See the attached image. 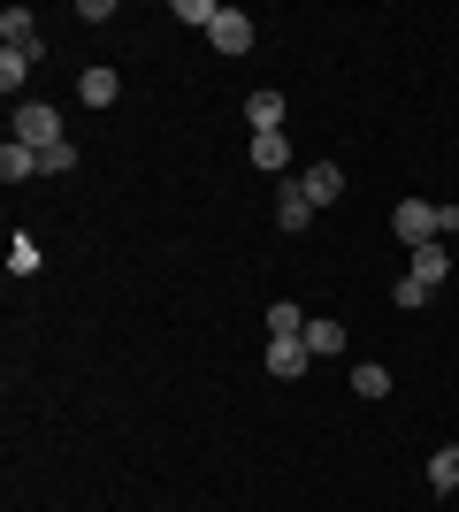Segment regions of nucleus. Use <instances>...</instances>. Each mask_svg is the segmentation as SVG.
Segmentation results:
<instances>
[{
	"label": "nucleus",
	"mask_w": 459,
	"mask_h": 512,
	"mask_svg": "<svg viewBox=\"0 0 459 512\" xmlns=\"http://www.w3.org/2000/svg\"><path fill=\"white\" fill-rule=\"evenodd\" d=\"M276 222H284V230H306V222H314V199H306L299 176H284V192H276Z\"/></svg>",
	"instance_id": "nucleus-4"
},
{
	"label": "nucleus",
	"mask_w": 459,
	"mask_h": 512,
	"mask_svg": "<svg viewBox=\"0 0 459 512\" xmlns=\"http://www.w3.org/2000/svg\"><path fill=\"white\" fill-rule=\"evenodd\" d=\"M299 184H306V199H314V207H329V199L345 192V169H337V161H314V169H306Z\"/></svg>",
	"instance_id": "nucleus-8"
},
{
	"label": "nucleus",
	"mask_w": 459,
	"mask_h": 512,
	"mask_svg": "<svg viewBox=\"0 0 459 512\" xmlns=\"http://www.w3.org/2000/svg\"><path fill=\"white\" fill-rule=\"evenodd\" d=\"M8 268H16V276H39V245H31V237H16V245H8Z\"/></svg>",
	"instance_id": "nucleus-19"
},
{
	"label": "nucleus",
	"mask_w": 459,
	"mask_h": 512,
	"mask_svg": "<svg viewBox=\"0 0 459 512\" xmlns=\"http://www.w3.org/2000/svg\"><path fill=\"white\" fill-rule=\"evenodd\" d=\"M0 39H8V54H31V62H39V23H31V8H8V16H0Z\"/></svg>",
	"instance_id": "nucleus-5"
},
{
	"label": "nucleus",
	"mask_w": 459,
	"mask_h": 512,
	"mask_svg": "<svg viewBox=\"0 0 459 512\" xmlns=\"http://www.w3.org/2000/svg\"><path fill=\"white\" fill-rule=\"evenodd\" d=\"M8 138H23V146H62V115H54V107H46V100H23L16 107V130H8Z\"/></svg>",
	"instance_id": "nucleus-1"
},
{
	"label": "nucleus",
	"mask_w": 459,
	"mask_h": 512,
	"mask_svg": "<svg viewBox=\"0 0 459 512\" xmlns=\"http://www.w3.org/2000/svg\"><path fill=\"white\" fill-rule=\"evenodd\" d=\"M306 367H314L306 337H268V375H276V383H299Z\"/></svg>",
	"instance_id": "nucleus-2"
},
{
	"label": "nucleus",
	"mask_w": 459,
	"mask_h": 512,
	"mask_svg": "<svg viewBox=\"0 0 459 512\" xmlns=\"http://www.w3.org/2000/svg\"><path fill=\"white\" fill-rule=\"evenodd\" d=\"M23 69H31V54H0V85L16 92V85H23Z\"/></svg>",
	"instance_id": "nucleus-20"
},
{
	"label": "nucleus",
	"mask_w": 459,
	"mask_h": 512,
	"mask_svg": "<svg viewBox=\"0 0 459 512\" xmlns=\"http://www.w3.org/2000/svg\"><path fill=\"white\" fill-rule=\"evenodd\" d=\"M115 92H123V77H115V69H85V77H77V100H85V107H108Z\"/></svg>",
	"instance_id": "nucleus-11"
},
{
	"label": "nucleus",
	"mask_w": 459,
	"mask_h": 512,
	"mask_svg": "<svg viewBox=\"0 0 459 512\" xmlns=\"http://www.w3.org/2000/svg\"><path fill=\"white\" fill-rule=\"evenodd\" d=\"M429 490H459V444L429 451Z\"/></svg>",
	"instance_id": "nucleus-13"
},
{
	"label": "nucleus",
	"mask_w": 459,
	"mask_h": 512,
	"mask_svg": "<svg viewBox=\"0 0 459 512\" xmlns=\"http://www.w3.org/2000/svg\"><path fill=\"white\" fill-rule=\"evenodd\" d=\"M39 169H46V176H69V169H77V146H69V138H62V146H46Z\"/></svg>",
	"instance_id": "nucleus-18"
},
{
	"label": "nucleus",
	"mask_w": 459,
	"mask_h": 512,
	"mask_svg": "<svg viewBox=\"0 0 459 512\" xmlns=\"http://www.w3.org/2000/svg\"><path fill=\"white\" fill-rule=\"evenodd\" d=\"M391 306H398V314H421V306H429V283H414V276H406V283L391 291Z\"/></svg>",
	"instance_id": "nucleus-17"
},
{
	"label": "nucleus",
	"mask_w": 459,
	"mask_h": 512,
	"mask_svg": "<svg viewBox=\"0 0 459 512\" xmlns=\"http://www.w3.org/2000/svg\"><path fill=\"white\" fill-rule=\"evenodd\" d=\"M299 337H306V352H314V360H337V352H345V321H306Z\"/></svg>",
	"instance_id": "nucleus-9"
},
{
	"label": "nucleus",
	"mask_w": 459,
	"mask_h": 512,
	"mask_svg": "<svg viewBox=\"0 0 459 512\" xmlns=\"http://www.w3.org/2000/svg\"><path fill=\"white\" fill-rule=\"evenodd\" d=\"M352 390H360V398H391V367L360 360V367H352Z\"/></svg>",
	"instance_id": "nucleus-14"
},
{
	"label": "nucleus",
	"mask_w": 459,
	"mask_h": 512,
	"mask_svg": "<svg viewBox=\"0 0 459 512\" xmlns=\"http://www.w3.org/2000/svg\"><path fill=\"white\" fill-rule=\"evenodd\" d=\"M299 329H306V314H299L291 299H276V306H268V337H299Z\"/></svg>",
	"instance_id": "nucleus-15"
},
{
	"label": "nucleus",
	"mask_w": 459,
	"mask_h": 512,
	"mask_svg": "<svg viewBox=\"0 0 459 512\" xmlns=\"http://www.w3.org/2000/svg\"><path fill=\"white\" fill-rule=\"evenodd\" d=\"M207 39H215V54H245V46H253V16H245V8H222Z\"/></svg>",
	"instance_id": "nucleus-3"
},
{
	"label": "nucleus",
	"mask_w": 459,
	"mask_h": 512,
	"mask_svg": "<svg viewBox=\"0 0 459 512\" xmlns=\"http://www.w3.org/2000/svg\"><path fill=\"white\" fill-rule=\"evenodd\" d=\"M245 123H253V138L284 130V92H253V100H245Z\"/></svg>",
	"instance_id": "nucleus-6"
},
{
	"label": "nucleus",
	"mask_w": 459,
	"mask_h": 512,
	"mask_svg": "<svg viewBox=\"0 0 459 512\" xmlns=\"http://www.w3.org/2000/svg\"><path fill=\"white\" fill-rule=\"evenodd\" d=\"M0 176H8V184H23V176H39V146H23V138H8V146H0Z\"/></svg>",
	"instance_id": "nucleus-10"
},
{
	"label": "nucleus",
	"mask_w": 459,
	"mask_h": 512,
	"mask_svg": "<svg viewBox=\"0 0 459 512\" xmlns=\"http://www.w3.org/2000/svg\"><path fill=\"white\" fill-rule=\"evenodd\" d=\"M245 153H253V169H268V176H284V169H291V138H284V130H268V138H253Z\"/></svg>",
	"instance_id": "nucleus-7"
},
{
	"label": "nucleus",
	"mask_w": 459,
	"mask_h": 512,
	"mask_svg": "<svg viewBox=\"0 0 459 512\" xmlns=\"http://www.w3.org/2000/svg\"><path fill=\"white\" fill-rule=\"evenodd\" d=\"M444 268H452V260H444V237H437V245H414V283H429V291H437Z\"/></svg>",
	"instance_id": "nucleus-12"
},
{
	"label": "nucleus",
	"mask_w": 459,
	"mask_h": 512,
	"mask_svg": "<svg viewBox=\"0 0 459 512\" xmlns=\"http://www.w3.org/2000/svg\"><path fill=\"white\" fill-rule=\"evenodd\" d=\"M215 16H222L215 0H176V23H199V31H215Z\"/></svg>",
	"instance_id": "nucleus-16"
}]
</instances>
